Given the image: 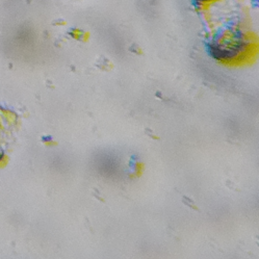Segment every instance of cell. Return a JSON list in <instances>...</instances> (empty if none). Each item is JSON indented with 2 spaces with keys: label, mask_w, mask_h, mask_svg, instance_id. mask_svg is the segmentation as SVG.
<instances>
[]
</instances>
